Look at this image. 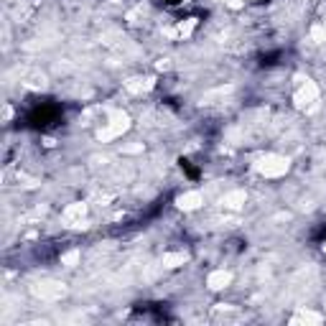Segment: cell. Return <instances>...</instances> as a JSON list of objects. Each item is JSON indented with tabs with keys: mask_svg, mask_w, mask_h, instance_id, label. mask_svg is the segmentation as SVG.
Returning <instances> with one entry per match:
<instances>
[{
	"mask_svg": "<svg viewBox=\"0 0 326 326\" xmlns=\"http://www.w3.org/2000/svg\"><path fill=\"white\" fill-rule=\"evenodd\" d=\"M143 143H133V146H122V153H140Z\"/></svg>",
	"mask_w": 326,
	"mask_h": 326,
	"instance_id": "e0dca14e",
	"label": "cell"
},
{
	"mask_svg": "<svg viewBox=\"0 0 326 326\" xmlns=\"http://www.w3.org/2000/svg\"><path fill=\"white\" fill-rule=\"evenodd\" d=\"M229 283H232L229 270H214V273H209V278H207V285L212 288V291H222V288H227Z\"/></svg>",
	"mask_w": 326,
	"mask_h": 326,
	"instance_id": "52a82bcc",
	"label": "cell"
},
{
	"mask_svg": "<svg viewBox=\"0 0 326 326\" xmlns=\"http://www.w3.org/2000/svg\"><path fill=\"white\" fill-rule=\"evenodd\" d=\"M202 204H204V196L199 194V191H186V194H181V196L176 199V207L184 209V212H194V209H199Z\"/></svg>",
	"mask_w": 326,
	"mask_h": 326,
	"instance_id": "8992f818",
	"label": "cell"
},
{
	"mask_svg": "<svg viewBox=\"0 0 326 326\" xmlns=\"http://www.w3.org/2000/svg\"><path fill=\"white\" fill-rule=\"evenodd\" d=\"M229 8H242V0H227Z\"/></svg>",
	"mask_w": 326,
	"mask_h": 326,
	"instance_id": "ac0fdd59",
	"label": "cell"
},
{
	"mask_svg": "<svg viewBox=\"0 0 326 326\" xmlns=\"http://www.w3.org/2000/svg\"><path fill=\"white\" fill-rule=\"evenodd\" d=\"M245 202H247V194H245L242 189L227 191V194L222 196V207H224V209H242Z\"/></svg>",
	"mask_w": 326,
	"mask_h": 326,
	"instance_id": "ba28073f",
	"label": "cell"
},
{
	"mask_svg": "<svg viewBox=\"0 0 326 326\" xmlns=\"http://www.w3.org/2000/svg\"><path fill=\"white\" fill-rule=\"evenodd\" d=\"M324 252H326V245H324Z\"/></svg>",
	"mask_w": 326,
	"mask_h": 326,
	"instance_id": "d6986e66",
	"label": "cell"
},
{
	"mask_svg": "<svg viewBox=\"0 0 326 326\" xmlns=\"http://www.w3.org/2000/svg\"><path fill=\"white\" fill-rule=\"evenodd\" d=\"M186 260H189L186 252H166L161 258V265L163 268H181V265H186Z\"/></svg>",
	"mask_w": 326,
	"mask_h": 326,
	"instance_id": "30bf717a",
	"label": "cell"
},
{
	"mask_svg": "<svg viewBox=\"0 0 326 326\" xmlns=\"http://www.w3.org/2000/svg\"><path fill=\"white\" fill-rule=\"evenodd\" d=\"M79 258H82V252H79V250H69V252H64V255H61V265L74 268V265L79 263Z\"/></svg>",
	"mask_w": 326,
	"mask_h": 326,
	"instance_id": "7c38bea8",
	"label": "cell"
},
{
	"mask_svg": "<svg viewBox=\"0 0 326 326\" xmlns=\"http://www.w3.org/2000/svg\"><path fill=\"white\" fill-rule=\"evenodd\" d=\"M316 100H319V87H316L311 79H306V84L298 89L296 97H293L296 107H301V110H303V107H309V105H314Z\"/></svg>",
	"mask_w": 326,
	"mask_h": 326,
	"instance_id": "277c9868",
	"label": "cell"
},
{
	"mask_svg": "<svg viewBox=\"0 0 326 326\" xmlns=\"http://www.w3.org/2000/svg\"><path fill=\"white\" fill-rule=\"evenodd\" d=\"M227 92H232V87H219V89H214V92H209V95L202 97V105H212V100H219V97H224Z\"/></svg>",
	"mask_w": 326,
	"mask_h": 326,
	"instance_id": "5bb4252c",
	"label": "cell"
},
{
	"mask_svg": "<svg viewBox=\"0 0 326 326\" xmlns=\"http://www.w3.org/2000/svg\"><path fill=\"white\" fill-rule=\"evenodd\" d=\"M31 293L41 301H59L61 296H66V285L59 280H41V283L31 285Z\"/></svg>",
	"mask_w": 326,
	"mask_h": 326,
	"instance_id": "3957f363",
	"label": "cell"
},
{
	"mask_svg": "<svg viewBox=\"0 0 326 326\" xmlns=\"http://www.w3.org/2000/svg\"><path fill=\"white\" fill-rule=\"evenodd\" d=\"M194 26H196V21H194V18H191V21H186V23H178L176 33H178V36H189V33L194 31Z\"/></svg>",
	"mask_w": 326,
	"mask_h": 326,
	"instance_id": "2e32d148",
	"label": "cell"
},
{
	"mask_svg": "<svg viewBox=\"0 0 326 326\" xmlns=\"http://www.w3.org/2000/svg\"><path fill=\"white\" fill-rule=\"evenodd\" d=\"M291 168V161L283 158V156H275V153H268V156H260L258 163H255V171L268 176V178H278L283 173H288Z\"/></svg>",
	"mask_w": 326,
	"mask_h": 326,
	"instance_id": "6da1fadb",
	"label": "cell"
},
{
	"mask_svg": "<svg viewBox=\"0 0 326 326\" xmlns=\"http://www.w3.org/2000/svg\"><path fill=\"white\" fill-rule=\"evenodd\" d=\"M311 39H314L316 44H324V41H326V28H324V26H314V28H311Z\"/></svg>",
	"mask_w": 326,
	"mask_h": 326,
	"instance_id": "9a60e30c",
	"label": "cell"
},
{
	"mask_svg": "<svg viewBox=\"0 0 326 326\" xmlns=\"http://www.w3.org/2000/svg\"><path fill=\"white\" fill-rule=\"evenodd\" d=\"M291 321L293 324H321L324 319H321V314H314V311H298Z\"/></svg>",
	"mask_w": 326,
	"mask_h": 326,
	"instance_id": "8fae6325",
	"label": "cell"
},
{
	"mask_svg": "<svg viewBox=\"0 0 326 326\" xmlns=\"http://www.w3.org/2000/svg\"><path fill=\"white\" fill-rule=\"evenodd\" d=\"M84 214H87V204H82V202H77V204H69L66 209H64V222L69 224V227H77V229H82V227H87L82 219H84Z\"/></svg>",
	"mask_w": 326,
	"mask_h": 326,
	"instance_id": "5b68a950",
	"label": "cell"
},
{
	"mask_svg": "<svg viewBox=\"0 0 326 326\" xmlns=\"http://www.w3.org/2000/svg\"><path fill=\"white\" fill-rule=\"evenodd\" d=\"M128 128H130V117L125 115V112H112V115H110V120H107V125H105V128L97 133V138H100L102 143H107V140H112V138L122 135Z\"/></svg>",
	"mask_w": 326,
	"mask_h": 326,
	"instance_id": "7a4b0ae2",
	"label": "cell"
},
{
	"mask_svg": "<svg viewBox=\"0 0 326 326\" xmlns=\"http://www.w3.org/2000/svg\"><path fill=\"white\" fill-rule=\"evenodd\" d=\"M153 84H156L153 77H133L125 87H128V92H133V95H143V92H148V89H153Z\"/></svg>",
	"mask_w": 326,
	"mask_h": 326,
	"instance_id": "9c48e42d",
	"label": "cell"
},
{
	"mask_svg": "<svg viewBox=\"0 0 326 326\" xmlns=\"http://www.w3.org/2000/svg\"><path fill=\"white\" fill-rule=\"evenodd\" d=\"M26 84H28V87H33V89H44V87H46V77H44V74H39V71H33V74H28V77H26Z\"/></svg>",
	"mask_w": 326,
	"mask_h": 326,
	"instance_id": "4fadbf2b",
	"label": "cell"
}]
</instances>
